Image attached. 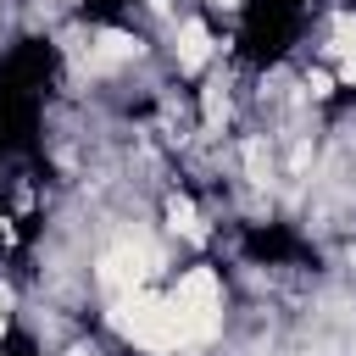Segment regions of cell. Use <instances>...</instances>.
<instances>
[{
    "mask_svg": "<svg viewBox=\"0 0 356 356\" xmlns=\"http://www.w3.org/2000/svg\"><path fill=\"white\" fill-rule=\"evenodd\" d=\"M111 323H117V334H128V339L145 345V350H172V345H184V323H178V312H172L167 295L134 289V295L117 300Z\"/></svg>",
    "mask_w": 356,
    "mask_h": 356,
    "instance_id": "1",
    "label": "cell"
},
{
    "mask_svg": "<svg viewBox=\"0 0 356 356\" xmlns=\"http://www.w3.org/2000/svg\"><path fill=\"white\" fill-rule=\"evenodd\" d=\"M167 300H172V312H178V323H184V339H211V334H217L222 289H217V278H211L206 267L184 273V278H178V289H172Z\"/></svg>",
    "mask_w": 356,
    "mask_h": 356,
    "instance_id": "2",
    "label": "cell"
},
{
    "mask_svg": "<svg viewBox=\"0 0 356 356\" xmlns=\"http://www.w3.org/2000/svg\"><path fill=\"white\" fill-rule=\"evenodd\" d=\"M139 250H106V261H100V284L122 300V295H134V284H139Z\"/></svg>",
    "mask_w": 356,
    "mask_h": 356,
    "instance_id": "3",
    "label": "cell"
},
{
    "mask_svg": "<svg viewBox=\"0 0 356 356\" xmlns=\"http://www.w3.org/2000/svg\"><path fill=\"white\" fill-rule=\"evenodd\" d=\"M206 56H211V33H206V22H184V28H178V67L195 72Z\"/></svg>",
    "mask_w": 356,
    "mask_h": 356,
    "instance_id": "4",
    "label": "cell"
},
{
    "mask_svg": "<svg viewBox=\"0 0 356 356\" xmlns=\"http://www.w3.org/2000/svg\"><path fill=\"white\" fill-rule=\"evenodd\" d=\"M167 222H172L184 239H195V245L206 239V228H200V211H195V200H184V195H172V200H167Z\"/></svg>",
    "mask_w": 356,
    "mask_h": 356,
    "instance_id": "5",
    "label": "cell"
},
{
    "mask_svg": "<svg viewBox=\"0 0 356 356\" xmlns=\"http://www.w3.org/2000/svg\"><path fill=\"white\" fill-rule=\"evenodd\" d=\"M334 50H345L339 78H345V83H356V17H334Z\"/></svg>",
    "mask_w": 356,
    "mask_h": 356,
    "instance_id": "6",
    "label": "cell"
},
{
    "mask_svg": "<svg viewBox=\"0 0 356 356\" xmlns=\"http://www.w3.org/2000/svg\"><path fill=\"white\" fill-rule=\"evenodd\" d=\"M134 50H139V44H134L128 33H117V28H111V33H100V61H128Z\"/></svg>",
    "mask_w": 356,
    "mask_h": 356,
    "instance_id": "7",
    "label": "cell"
},
{
    "mask_svg": "<svg viewBox=\"0 0 356 356\" xmlns=\"http://www.w3.org/2000/svg\"><path fill=\"white\" fill-rule=\"evenodd\" d=\"M245 172H250V184H267V145L261 139L245 145Z\"/></svg>",
    "mask_w": 356,
    "mask_h": 356,
    "instance_id": "8",
    "label": "cell"
},
{
    "mask_svg": "<svg viewBox=\"0 0 356 356\" xmlns=\"http://www.w3.org/2000/svg\"><path fill=\"white\" fill-rule=\"evenodd\" d=\"M228 117V100H222V89H206V122H222Z\"/></svg>",
    "mask_w": 356,
    "mask_h": 356,
    "instance_id": "9",
    "label": "cell"
},
{
    "mask_svg": "<svg viewBox=\"0 0 356 356\" xmlns=\"http://www.w3.org/2000/svg\"><path fill=\"white\" fill-rule=\"evenodd\" d=\"M306 89H312V95H328V89H334V78H328V72H312V78H306Z\"/></svg>",
    "mask_w": 356,
    "mask_h": 356,
    "instance_id": "10",
    "label": "cell"
},
{
    "mask_svg": "<svg viewBox=\"0 0 356 356\" xmlns=\"http://www.w3.org/2000/svg\"><path fill=\"white\" fill-rule=\"evenodd\" d=\"M6 300H11V289H6V284H0V312H6Z\"/></svg>",
    "mask_w": 356,
    "mask_h": 356,
    "instance_id": "11",
    "label": "cell"
},
{
    "mask_svg": "<svg viewBox=\"0 0 356 356\" xmlns=\"http://www.w3.org/2000/svg\"><path fill=\"white\" fill-rule=\"evenodd\" d=\"M0 334H6V312H0Z\"/></svg>",
    "mask_w": 356,
    "mask_h": 356,
    "instance_id": "12",
    "label": "cell"
},
{
    "mask_svg": "<svg viewBox=\"0 0 356 356\" xmlns=\"http://www.w3.org/2000/svg\"><path fill=\"white\" fill-rule=\"evenodd\" d=\"M222 6H234V0H222Z\"/></svg>",
    "mask_w": 356,
    "mask_h": 356,
    "instance_id": "13",
    "label": "cell"
}]
</instances>
